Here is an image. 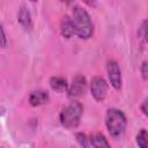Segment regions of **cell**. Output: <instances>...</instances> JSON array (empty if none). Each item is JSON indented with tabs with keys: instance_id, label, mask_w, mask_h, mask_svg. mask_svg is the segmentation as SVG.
Returning a JSON list of instances; mask_svg holds the SVG:
<instances>
[{
	"instance_id": "obj_14",
	"label": "cell",
	"mask_w": 148,
	"mask_h": 148,
	"mask_svg": "<svg viewBox=\"0 0 148 148\" xmlns=\"http://www.w3.org/2000/svg\"><path fill=\"white\" fill-rule=\"evenodd\" d=\"M7 45V38H6V34L3 30L2 24L0 23V47H5Z\"/></svg>"
},
{
	"instance_id": "obj_10",
	"label": "cell",
	"mask_w": 148,
	"mask_h": 148,
	"mask_svg": "<svg viewBox=\"0 0 148 148\" xmlns=\"http://www.w3.org/2000/svg\"><path fill=\"white\" fill-rule=\"evenodd\" d=\"M89 142L94 148H111L106 138L102 133H94L89 138Z\"/></svg>"
},
{
	"instance_id": "obj_13",
	"label": "cell",
	"mask_w": 148,
	"mask_h": 148,
	"mask_svg": "<svg viewBox=\"0 0 148 148\" xmlns=\"http://www.w3.org/2000/svg\"><path fill=\"white\" fill-rule=\"evenodd\" d=\"M76 141L79 142V145L82 147V148H89V139L87 138V135L84 133H76Z\"/></svg>"
},
{
	"instance_id": "obj_16",
	"label": "cell",
	"mask_w": 148,
	"mask_h": 148,
	"mask_svg": "<svg viewBox=\"0 0 148 148\" xmlns=\"http://www.w3.org/2000/svg\"><path fill=\"white\" fill-rule=\"evenodd\" d=\"M141 110H142V112H143V114H148V112H147V98L142 102V104H141Z\"/></svg>"
},
{
	"instance_id": "obj_1",
	"label": "cell",
	"mask_w": 148,
	"mask_h": 148,
	"mask_svg": "<svg viewBox=\"0 0 148 148\" xmlns=\"http://www.w3.org/2000/svg\"><path fill=\"white\" fill-rule=\"evenodd\" d=\"M72 21L75 34L81 39H88L94 34V24L89 13L80 5H74L72 8Z\"/></svg>"
},
{
	"instance_id": "obj_12",
	"label": "cell",
	"mask_w": 148,
	"mask_h": 148,
	"mask_svg": "<svg viewBox=\"0 0 148 148\" xmlns=\"http://www.w3.org/2000/svg\"><path fill=\"white\" fill-rule=\"evenodd\" d=\"M136 143L139 148H147V131L145 128L140 130L136 134Z\"/></svg>"
},
{
	"instance_id": "obj_8",
	"label": "cell",
	"mask_w": 148,
	"mask_h": 148,
	"mask_svg": "<svg viewBox=\"0 0 148 148\" xmlns=\"http://www.w3.org/2000/svg\"><path fill=\"white\" fill-rule=\"evenodd\" d=\"M60 32L65 38H71L73 35H75L74 24L72 21V17L68 15H65L60 21Z\"/></svg>"
},
{
	"instance_id": "obj_11",
	"label": "cell",
	"mask_w": 148,
	"mask_h": 148,
	"mask_svg": "<svg viewBox=\"0 0 148 148\" xmlns=\"http://www.w3.org/2000/svg\"><path fill=\"white\" fill-rule=\"evenodd\" d=\"M50 86L53 90H56L58 92H62L68 88L66 79H64L61 76H52L50 79Z\"/></svg>"
},
{
	"instance_id": "obj_15",
	"label": "cell",
	"mask_w": 148,
	"mask_h": 148,
	"mask_svg": "<svg viewBox=\"0 0 148 148\" xmlns=\"http://www.w3.org/2000/svg\"><path fill=\"white\" fill-rule=\"evenodd\" d=\"M148 65H147V61H143L142 65H141V73H142V77L143 80H147L148 79Z\"/></svg>"
},
{
	"instance_id": "obj_7",
	"label": "cell",
	"mask_w": 148,
	"mask_h": 148,
	"mask_svg": "<svg viewBox=\"0 0 148 148\" xmlns=\"http://www.w3.org/2000/svg\"><path fill=\"white\" fill-rule=\"evenodd\" d=\"M50 96H49V92L45 91V90H35L30 94L29 96V103L32 105V106H39V105H43L45 103H47Z\"/></svg>"
},
{
	"instance_id": "obj_5",
	"label": "cell",
	"mask_w": 148,
	"mask_h": 148,
	"mask_svg": "<svg viewBox=\"0 0 148 148\" xmlns=\"http://www.w3.org/2000/svg\"><path fill=\"white\" fill-rule=\"evenodd\" d=\"M90 91L92 97L97 102H102L105 99L108 94V83L102 76H94L90 82Z\"/></svg>"
},
{
	"instance_id": "obj_4",
	"label": "cell",
	"mask_w": 148,
	"mask_h": 148,
	"mask_svg": "<svg viewBox=\"0 0 148 148\" xmlns=\"http://www.w3.org/2000/svg\"><path fill=\"white\" fill-rule=\"evenodd\" d=\"M87 88V80L83 75H76L73 77L72 83L67 88V94L68 97L73 101H76L79 97H81L84 94V90Z\"/></svg>"
},
{
	"instance_id": "obj_2",
	"label": "cell",
	"mask_w": 148,
	"mask_h": 148,
	"mask_svg": "<svg viewBox=\"0 0 148 148\" xmlns=\"http://www.w3.org/2000/svg\"><path fill=\"white\" fill-rule=\"evenodd\" d=\"M105 126L111 136L116 139L121 138L127 126V119L125 113L116 108L109 109L105 114Z\"/></svg>"
},
{
	"instance_id": "obj_9",
	"label": "cell",
	"mask_w": 148,
	"mask_h": 148,
	"mask_svg": "<svg viewBox=\"0 0 148 148\" xmlns=\"http://www.w3.org/2000/svg\"><path fill=\"white\" fill-rule=\"evenodd\" d=\"M17 21L21 23L22 27H24L25 29H31L32 28V20H31V15L30 12L28 10L27 7L22 6L18 10V15H17Z\"/></svg>"
},
{
	"instance_id": "obj_3",
	"label": "cell",
	"mask_w": 148,
	"mask_h": 148,
	"mask_svg": "<svg viewBox=\"0 0 148 148\" xmlns=\"http://www.w3.org/2000/svg\"><path fill=\"white\" fill-rule=\"evenodd\" d=\"M82 113H83L82 104L77 101H72L69 104H67L66 106L62 108V110L59 114V120L64 127L75 128L80 124Z\"/></svg>"
},
{
	"instance_id": "obj_6",
	"label": "cell",
	"mask_w": 148,
	"mask_h": 148,
	"mask_svg": "<svg viewBox=\"0 0 148 148\" xmlns=\"http://www.w3.org/2000/svg\"><path fill=\"white\" fill-rule=\"evenodd\" d=\"M106 72L111 86L116 90H119L121 88V72L118 62L116 60H109L106 64Z\"/></svg>"
}]
</instances>
